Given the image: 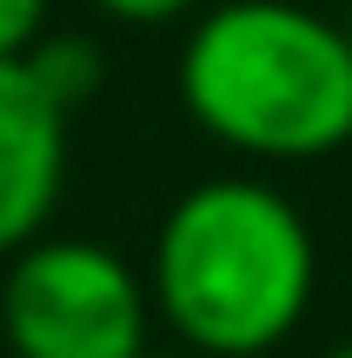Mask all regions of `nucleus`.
<instances>
[{
  "label": "nucleus",
  "mask_w": 352,
  "mask_h": 358,
  "mask_svg": "<svg viewBox=\"0 0 352 358\" xmlns=\"http://www.w3.org/2000/svg\"><path fill=\"white\" fill-rule=\"evenodd\" d=\"M27 66H34L40 80H47V93L73 113V106H87L93 93H100V47H93L87 34H40L34 47H27Z\"/></svg>",
  "instance_id": "39448f33"
},
{
  "label": "nucleus",
  "mask_w": 352,
  "mask_h": 358,
  "mask_svg": "<svg viewBox=\"0 0 352 358\" xmlns=\"http://www.w3.org/2000/svg\"><path fill=\"white\" fill-rule=\"evenodd\" d=\"M66 186V106L27 53H0V252L40 239Z\"/></svg>",
  "instance_id": "20e7f679"
},
{
  "label": "nucleus",
  "mask_w": 352,
  "mask_h": 358,
  "mask_svg": "<svg viewBox=\"0 0 352 358\" xmlns=\"http://www.w3.org/2000/svg\"><path fill=\"white\" fill-rule=\"evenodd\" d=\"M140 358H153V352H140Z\"/></svg>",
  "instance_id": "9d476101"
},
{
  "label": "nucleus",
  "mask_w": 352,
  "mask_h": 358,
  "mask_svg": "<svg viewBox=\"0 0 352 358\" xmlns=\"http://www.w3.org/2000/svg\"><path fill=\"white\" fill-rule=\"evenodd\" d=\"M180 100L246 159H326L352 140V40L300 0H220L180 47Z\"/></svg>",
  "instance_id": "f03ea898"
},
{
  "label": "nucleus",
  "mask_w": 352,
  "mask_h": 358,
  "mask_svg": "<svg viewBox=\"0 0 352 358\" xmlns=\"http://www.w3.org/2000/svg\"><path fill=\"white\" fill-rule=\"evenodd\" d=\"M47 34V0H0V53H27Z\"/></svg>",
  "instance_id": "423d86ee"
},
{
  "label": "nucleus",
  "mask_w": 352,
  "mask_h": 358,
  "mask_svg": "<svg viewBox=\"0 0 352 358\" xmlns=\"http://www.w3.org/2000/svg\"><path fill=\"white\" fill-rule=\"evenodd\" d=\"M319 292L306 213L266 179H199L153 232V312L206 358H260Z\"/></svg>",
  "instance_id": "f257e3e1"
},
{
  "label": "nucleus",
  "mask_w": 352,
  "mask_h": 358,
  "mask_svg": "<svg viewBox=\"0 0 352 358\" xmlns=\"http://www.w3.org/2000/svg\"><path fill=\"white\" fill-rule=\"evenodd\" d=\"M93 7L127 20V27H167V20H186L199 0H93Z\"/></svg>",
  "instance_id": "0eeeda50"
},
{
  "label": "nucleus",
  "mask_w": 352,
  "mask_h": 358,
  "mask_svg": "<svg viewBox=\"0 0 352 358\" xmlns=\"http://www.w3.org/2000/svg\"><path fill=\"white\" fill-rule=\"evenodd\" d=\"M153 285L93 239H27L0 279L13 358H140Z\"/></svg>",
  "instance_id": "7ed1b4c3"
},
{
  "label": "nucleus",
  "mask_w": 352,
  "mask_h": 358,
  "mask_svg": "<svg viewBox=\"0 0 352 358\" xmlns=\"http://www.w3.org/2000/svg\"><path fill=\"white\" fill-rule=\"evenodd\" d=\"M326 358H352V345H339V352H326Z\"/></svg>",
  "instance_id": "6e6552de"
},
{
  "label": "nucleus",
  "mask_w": 352,
  "mask_h": 358,
  "mask_svg": "<svg viewBox=\"0 0 352 358\" xmlns=\"http://www.w3.org/2000/svg\"><path fill=\"white\" fill-rule=\"evenodd\" d=\"M346 40H352V20H346Z\"/></svg>",
  "instance_id": "1a4fd4ad"
}]
</instances>
